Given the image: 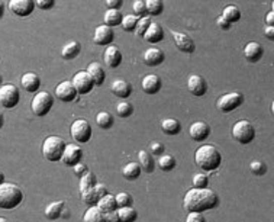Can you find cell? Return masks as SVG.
I'll return each instance as SVG.
<instances>
[{"mask_svg":"<svg viewBox=\"0 0 274 222\" xmlns=\"http://www.w3.org/2000/svg\"><path fill=\"white\" fill-rule=\"evenodd\" d=\"M219 205V196L212 189H190L184 195L183 206L189 212L203 213L205 210L215 209Z\"/></svg>","mask_w":274,"mask_h":222,"instance_id":"6da1fadb","label":"cell"},{"mask_svg":"<svg viewBox=\"0 0 274 222\" xmlns=\"http://www.w3.org/2000/svg\"><path fill=\"white\" fill-rule=\"evenodd\" d=\"M194 161L205 172H215L222 164V154L215 145L205 144L196 150Z\"/></svg>","mask_w":274,"mask_h":222,"instance_id":"7a4b0ae2","label":"cell"},{"mask_svg":"<svg viewBox=\"0 0 274 222\" xmlns=\"http://www.w3.org/2000/svg\"><path fill=\"white\" fill-rule=\"evenodd\" d=\"M23 200L22 190L13 183L0 185V209H15Z\"/></svg>","mask_w":274,"mask_h":222,"instance_id":"3957f363","label":"cell"},{"mask_svg":"<svg viewBox=\"0 0 274 222\" xmlns=\"http://www.w3.org/2000/svg\"><path fill=\"white\" fill-rule=\"evenodd\" d=\"M64 150H66V141L57 135L46 137L42 142V154L51 163L60 161L64 154Z\"/></svg>","mask_w":274,"mask_h":222,"instance_id":"277c9868","label":"cell"},{"mask_svg":"<svg viewBox=\"0 0 274 222\" xmlns=\"http://www.w3.org/2000/svg\"><path fill=\"white\" fill-rule=\"evenodd\" d=\"M232 137L234 140L238 141L240 144H250L255 138V129L250 121H245V119H241L238 122L234 124L232 127Z\"/></svg>","mask_w":274,"mask_h":222,"instance_id":"5b68a950","label":"cell"},{"mask_svg":"<svg viewBox=\"0 0 274 222\" xmlns=\"http://www.w3.org/2000/svg\"><path fill=\"white\" fill-rule=\"evenodd\" d=\"M52 106H54V97H52V94H49L48 92H38L34 96L32 103H31L32 112L39 118L48 115V112L51 110Z\"/></svg>","mask_w":274,"mask_h":222,"instance_id":"8992f818","label":"cell"},{"mask_svg":"<svg viewBox=\"0 0 274 222\" xmlns=\"http://www.w3.org/2000/svg\"><path fill=\"white\" fill-rule=\"evenodd\" d=\"M70 135H71L73 140L80 142V144L89 142L91 138V125L89 124V121H86V119H76L71 124Z\"/></svg>","mask_w":274,"mask_h":222,"instance_id":"52a82bcc","label":"cell"},{"mask_svg":"<svg viewBox=\"0 0 274 222\" xmlns=\"http://www.w3.org/2000/svg\"><path fill=\"white\" fill-rule=\"evenodd\" d=\"M21 100L19 90L15 84H2L0 86V106L6 109H13Z\"/></svg>","mask_w":274,"mask_h":222,"instance_id":"ba28073f","label":"cell"},{"mask_svg":"<svg viewBox=\"0 0 274 222\" xmlns=\"http://www.w3.org/2000/svg\"><path fill=\"white\" fill-rule=\"evenodd\" d=\"M242 103H244V96L240 92H231V93L222 94L217 99L216 106L221 112L228 114V112H232V110L238 109Z\"/></svg>","mask_w":274,"mask_h":222,"instance_id":"9c48e42d","label":"cell"},{"mask_svg":"<svg viewBox=\"0 0 274 222\" xmlns=\"http://www.w3.org/2000/svg\"><path fill=\"white\" fill-rule=\"evenodd\" d=\"M71 83H73V86H74L77 94L90 93L91 90H93V87H94V83H93L91 77L89 76V73L86 70L77 71V73L74 74Z\"/></svg>","mask_w":274,"mask_h":222,"instance_id":"30bf717a","label":"cell"},{"mask_svg":"<svg viewBox=\"0 0 274 222\" xmlns=\"http://www.w3.org/2000/svg\"><path fill=\"white\" fill-rule=\"evenodd\" d=\"M83 160V150L76 144H66V150L61 157V161L69 165V167H74L76 164L81 163Z\"/></svg>","mask_w":274,"mask_h":222,"instance_id":"8fae6325","label":"cell"},{"mask_svg":"<svg viewBox=\"0 0 274 222\" xmlns=\"http://www.w3.org/2000/svg\"><path fill=\"white\" fill-rule=\"evenodd\" d=\"M9 9L12 13H15L19 18H26L34 12L35 2L34 0H11Z\"/></svg>","mask_w":274,"mask_h":222,"instance_id":"7c38bea8","label":"cell"},{"mask_svg":"<svg viewBox=\"0 0 274 222\" xmlns=\"http://www.w3.org/2000/svg\"><path fill=\"white\" fill-rule=\"evenodd\" d=\"M56 94L61 102H66V103L76 100V97H77V92H76L73 83L69 80H64L58 84L56 87Z\"/></svg>","mask_w":274,"mask_h":222,"instance_id":"4fadbf2b","label":"cell"},{"mask_svg":"<svg viewBox=\"0 0 274 222\" xmlns=\"http://www.w3.org/2000/svg\"><path fill=\"white\" fill-rule=\"evenodd\" d=\"M115 38V32L112 28L106 26V25H99L94 29V35H93V42L96 45H109Z\"/></svg>","mask_w":274,"mask_h":222,"instance_id":"5bb4252c","label":"cell"},{"mask_svg":"<svg viewBox=\"0 0 274 222\" xmlns=\"http://www.w3.org/2000/svg\"><path fill=\"white\" fill-rule=\"evenodd\" d=\"M187 89H189V92L193 96L200 97V96H203L207 92V83H206V80L202 76L193 74V76H190L187 79Z\"/></svg>","mask_w":274,"mask_h":222,"instance_id":"9a60e30c","label":"cell"},{"mask_svg":"<svg viewBox=\"0 0 274 222\" xmlns=\"http://www.w3.org/2000/svg\"><path fill=\"white\" fill-rule=\"evenodd\" d=\"M173 39L176 42V47L179 48L183 52H187V54H192L194 49H196V45H194L193 39L189 35L183 34V32H177V31H172Z\"/></svg>","mask_w":274,"mask_h":222,"instance_id":"2e32d148","label":"cell"},{"mask_svg":"<svg viewBox=\"0 0 274 222\" xmlns=\"http://www.w3.org/2000/svg\"><path fill=\"white\" fill-rule=\"evenodd\" d=\"M189 134L194 141H205L210 135V127L203 122V121H197L193 122L189 128Z\"/></svg>","mask_w":274,"mask_h":222,"instance_id":"e0dca14e","label":"cell"},{"mask_svg":"<svg viewBox=\"0 0 274 222\" xmlns=\"http://www.w3.org/2000/svg\"><path fill=\"white\" fill-rule=\"evenodd\" d=\"M141 86H142V90H144L145 93L155 94L161 90L162 83H161V79L157 74H147V76L142 79Z\"/></svg>","mask_w":274,"mask_h":222,"instance_id":"ac0fdd59","label":"cell"},{"mask_svg":"<svg viewBox=\"0 0 274 222\" xmlns=\"http://www.w3.org/2000/svg\"><path fill=\"white\" fill-rule=\"evenodd\" d=\"M104 63L111 67V69H116L121 66L122 63V52L119 51V48L116 45H109V47L104 49Z\"/></svg>","mask_w":274,"mask_h":222,"instance_id":"d6986e66","label":"cell"},{"mask_svg":"<svg viewBox=\"0 0 274 222\" xmlns=\"http://www.w3.org/2000/svg\"><path fill=\"white\" fill-rule=\"evenodd\" d=\"M166 56L164 52L161 51L160 48H148L145 52H144V63L149 66V67H157L164 63Z\"/></svg>","mask_w":274,"mask_h":222,"instance_id":"ffe728a7","label":"cell"},{"mask_svg":"<svg viewBox=\"0 0 274 222\" xmlns=\"http://www.w3.org/2000/svg\"><path fill=\"white\" fill-rule=\"evenodd\" d=\"M264 54V49L261 47V44H258V42H255V41H251V42H248L245 48H244V56H245V59L248 60L250 63H258L261 57H263Z\"/></svg>","mask_w":274,"mask_h":222,"instance_id":"44dd1931","label":"cell"},{"mask_svg":"<svg viewBox=\"0 0 274 222\" xmlns=\"http://www.w3.org/2000/svg\"><path fill=\"white\" fill-rule=\"evenodd\" d=\"M21 84H22V87L26 92L36 93L39 86H41V80H39V77L35 73H25L22 76V79H21Z\"/></svg>","mask_w":274,"mask_h":222,"instance_id":"7402d4cb","label":"cell"},{"mask_svg":"<svg viewBox=\"0 0 274 222\" xmlns=\"http://www.w3.org/2000/svg\"><path fill=\"white\" fill-rule=\"evenodd\" d=\"M96 206L99 208L100 212H103L104 215H107V213H114L118 209V205H116V200H115L114 195H111V193H106L103 198H100L97 200V203H96Z\"/></svg>","mask_w":274,"mask_h":222,"instance_id":"603a6c76","label":"cell"},{"mask_svg":"<svg viewBox=\"0 0 274 222\" xmlns=\"http://www.w3.org/2000/svg\"><path fill=\"white\" fill-rule=\"evenodd\" d=\"M86 71L89 73L94 86H102L104 80H106V73H104L103 67L99 63H90Z\"/></svg>","mask_w":274,"mask_h":222,"instance_id":"cb8c5ba5","label":"cell"},{"mask_svg":"<svg viewBox=\"0 0 274 222\" xmlns=\"http://www.w3.org/2000/svg\"><path fill=\"white\" fill-rule=\"evenodd\" d=\"M144 39H145L147 42H149V44H158V42H161V41L164 39V31H162V28H161L158 24L151 22L148 31H147L145 35H144Z\"/></svg>","mask_w":274,"mask_h":222,"instance_id":"d4e9b609","label":"cell"},{"mask_svg":"<svg viewBox=\"0 0 274 222\" xmlns=\"http://www.w3.org/2000/svg\"><path fill=\"white\" fill-rule=\"evenodd\" d=\"M112 93L121 99H126L132 94V84L126 80H115L112 83Z\"/></svg>","mask_w":274,"mask_h":222,"instance_id":"484cf974","label":"cell"},{"mask_svg":"<svg viewBox=\"0 0 274 222\" xmlns=\"http://www.w3.org/2000/svg\"><path fill=\"white\" fill-rule=\"evenodd\" d=\"M64 206H66V202H64V200L51 202L45 208V216L48 219H51V221L61 218V212L64 209Z\"/></svg>","mask_w":274,"mask_h":222,"instance_id":"4316f807","label":"cell"},{"mask_svg":"<svg viewBox=\"0 0 274 222\" xmlns=\"http://www.w3.org/2000/svg\"><path fill=\"white\" fill-rule=\"evenodd\" d=\"M138 218V212L132 206L118 208L116 209V219L119 222H135Z\"/></svg>","mask_w":274,"mask_h":222,"instance_id":"83f0119b","label":"cell"},{"mask_svg":"<svg viewBox=\"0 0 274 222\" xmlns=\"http://www.w3.org/2000/svg\"><path fill=\"white\" fill-rule=\"evenodd\" d=\"M161 129L164 134L167 135H177L180 131H182V124L180 121L177 119H173V118H167L161 122Z\"/></svg>","mask_w":274,"mask_h":222,"instance_id":"f1b7e54d","label":"cell"},{"mask_svg":"<svg viewBox=\"0 0 274 222\" xmlns=\"http://www.w3.org/2000/svg\"><path fill=\"white\" fill-rule=\"evenodd\" d=\"M138 158H139V165H141V169L145 172V173H152L154 172V169H155V163H154V160H152V155L147 152L145 150H141V151L138 152Z\"/></svg>","mask_w":274,"mask_h":222,"instance_id":"f546056e","label":"cell"},{"mask_svg":"<svg viewBox=\"0 0 274 222\" xmlns=\"http://www.w3.org/2000/svg\"><path fill=\"white\" fill-rule=\"evenodd\" d=\"M81 51V45L77 41H71L69 44H66L61 49V57L64 60H74Z\"/></svg>","mask_w":274,"mask_h":222,"instance_id":"4dcf8cb0","label":"cell"},{"mask_svg":"<svg viewBox=\"0 0 274 222\" xmlns=\"http://www.w3.org/2000/svg\"><path fill=\"white\" fill-rule=\"evenodd\" d=\"M106 215L99 210V208L94 206H89V209L84 212L83 215V222H106Z\"/></svg>","mask_w":274,"mask_h":222,"instance_id":"1f68e13d","label":"cell"},{"mask_svg":"<svg viewBox=\"0 0 274 222\" xmlns=\"http://www.w3.org/2000/svg\"><path fill=\"white\" fill-rule=\"evenodd\" d=\"M225 21H228L229 24H235L241 19V11L235 6V5H229L227 6L224 11H222V15H221Z\"/></svg>","mask_w":274,"mask_h":222,"instance_id":"d6a6232c","label":"cell"},{"mask_svg":"<svg viewBox=\"0 0 274 222\" xmlns=\"http://www.w3.org/2000/svg\"><path fill=\"white\" fill-rule=\"evenodd\" d=\"M122 18H124V15L119 11H106V13H104V25L114 29V26L121 25Z\"/></svg>","mask_w":274,"mask_h":222,"instance_id":"836d02e7","label":"cell"},{"mask_svg":"<svg viewBox=\"0 0 274 222\" xmlns=\"http://www.w3.org/2000/svg\"><path fill=\"white\" fill-rule=\"evenodd\" d=\"M122 175L125 177L126 180H137L139 175H141V165L138 163H129L126 164L122 170Z\"/></svg>","mask_w":274,"mask_h":222,"instance_id":"e575fe53","label":"cell"},{"mask_svg":"<svg viewBox=\"0 0 274 222\" xmlns=\"http://www.w3.org/2000/svg\"><path fill=\"white\" fill-rule=\"evenodd\" d=\"M114 117H112L109 112H106V110H102V112H99V114L96 115V124L102 129L112 128V127H114Z\"/></svg>","mask_w":274,"mask_h":222,"instance_id":"d590c367","label":"cell"},{"mask_svg":"<svg viewBox=\"0 0 274 222\" xmlns=\"http://www.w3.org/2000/svg\"><path fill=\"white\" fill-rule=\"evenodd\" d=\"M96 176L91 172H87L84 176L80 177V193H84L87 190H91L93 187L96 186Z\"/></svg>","mask_w":274,"mask_h":222,"instance_id":"8d00e7d4","label":"cell"},{"mask_svg":"<svg viewBox=\"0 0 274 222\" xmlns=\"http://www.w3.org/2000/svg\"><path fill=\"white\" fill-rule=\"evenodd\" d=\"M138 21H139V18L135 16V15H125V16L122 18L121 26H122V29L126 31V32H134V31L137 29Z\"/></svg>","mask_w":274,"mask_h":222,"instance_id":"74e56055","label":"cell"},{"mask_svg":"<svg viewBox=\"0 0 274 222\" xmlns=\"http://www.w3.org/2000/svg\"><path fill=\"white\" fill-rule=\"evenodd\" d=\"M158 167H160L162 172H172L173 169L176 167V160L173 155H169V154H162L158 158Z\"/></svg>","mask_w":274,"mask_h":222,"instance_id":"f35d334b","label":"cell"},{"mask_svg":"<svg viewBox=\"0 0 274 222\" xmlns=\"http://www.w3.org/2000/svg\"><path fill=\"white\" fill-rule=\"evenodd\" d=\"M147 3V13L151 16H158L164 11V5L161 0H145Z\"/></svg>","mask_w":274,"mask_h":222,"instance_id":"ab89813d","label":"cell"},{"mask_svg":"<svg viewBox=\"0 0 274 222\" xmlns=\"http://www.w3.org/2000/svg\"><path fill=\"white\" fill-rule=\"evenodd\" d=\"M116 114H118V117L121 118L131 117V115L134 114V106L131 105L129 102L122 100V102H119V103L116 105Z\"/></svg>","mask_w":274,"mask_h":222,"instance_id":"60d3db41","label":"cell"},{"mask_svg":"<svg viewBox=\"0 0 274 222\" xmlns=\"http://www.w3.org/2000/svg\"><path fill=\"white\" fill-rule=\"evenodd\" d=\"M149 25H151V18L149 16H144V18H139L137 25V29H135V34L139 38H144L145 32L148 31Z\"/></svg>","mask_w":274,"mask_h":222,"instance_id":"b9f144b4","label":"cell"},{"mask_svg":"<svg viewBox=\"0 0 274 222\" xmlns=\"http://www.w3.org/2000/svg\"><path fill=\"white\" fill-rule=\"evenodd\" d=\"M115 200H116V205L118 208H125V206H131L132 205V196L126 192H121L115 196Z\"/></svg>","mask_w":274,"mask_h":222,"instance_id":"7bdbcfd3","label":"cell"},{"mask_svg":"<svg viewBox=\"0 0 274 222\" xmlns=\"http://www.w3.org/2000/svg\"><path fill=\"white\" fill-rule=\"evenodd\" d=\"M192 183H193L194 189H206L209 185V177L203 173H197L193 176Z\"/></svg>","mask_w":274,"mask_h":222,"instance_id":"ee69618b","label":"cell"},{"mask_svg":"<svg viewBox=\"0 0 274 222\" xmlns=\"http://www.w3.org/2000/svg\"><path fill=\"white\" fill-rule=\"evenodd\" d=\"M132 9H134V12H135V16H139V18H144V16L148 15V13H147V3H145V0H137V2H134Z\"/></svg>","mask_w":274,"mask_h":222,"instance_id":"f6af8a7d","label":"cell"},{"mask_svg":"<svg viewBox=\"0 0 274 222\" xmlns=\"http://www.w3.org/2000/svg\"><path fill=\"white\" fill-rule=\"evenodd\" d=\"M80 195L83 203H86L87 206H94V205L97 203V200H99L93 189H91V190H87V192H84V193H80Z\"/></svg>","mask_w":274,"mask_h":222,"instance_id":"bcb514c9","label":"cell"},{"mask_svg":"<svg viewBox=\"0 0 274 222\" xmlns=\"http://www.w3.org/2000/svg\"><path fill=\"white\" fill-rule=\"evenodd\" d=\"M250 169H251L252 173L257 176H263L265 175V172H267V165H265L263 161H258V160H254V161L250 164Z\"/></svg>","mask_w":274,"mask_h":222,"instance_id":"7dc6e473","label":"cell"},{"mask_svg":"<svg viewBox=\"0 0 274 222\" xmlns=\"http://www.w3.org/2000/svg\"><path fill=\"white\" fill-rule=\"evenodd\" d=\"M54 5H56V2H54V0H36V2H35V6H36V8H39L41 11L52 9V8H54Z\"/></svg>","mask_w":274,"mask_h":222,"instance_id":"c3c4849f","label":"cell"},{"mask_svg":"<svg viewBox=\"0 0 274 222\" xmlns=\"http://www.w3.org/2000/svg\"><path fill=\"white\" fill-rule=\"evenodd\" d=\"M186 222H206L205 216L199 212H189Z\"/></svg>","mask_w":274,"mask_h":222,"instance_id":"681fc988","label":"cell"},{"mask_svg":"<svg viewBox=\"0 0 274 222\" xmlns=\"http://www.w3.org/2000/svg\"><path fill=\"white\" fill-rule=\"evenodd\" d=\"M87 172H89V167H87L84 163L76 164V165L73 167V173H74L76 176H79V177L84 176Z\"/></svg>","mask_w":274,"mask_h":222,"instance_id":"f907efd6","label":"cell"},{"mask_svg":"<svg viewBox=\"0 0 274 222\" xmlns=\"http://www.w3.org/2000/svg\"><path fill=\"white\" fill-rule=\"evenodd\" d=\"M122 8V0H106L107 11H119Z\"/></svg>","mask_w":274,"mask_h":222,"instance_id":"816d5d0a","label":"cell"},{"mask_svg":"<svg viewBox=\"0 0 274 222\" xmlns=\"http://www.w3.org/2000/svg\"><path fill=\"white\" fill-rule=\"evenodd\" d=\"M93 190H94L97 199L103 198V196L107 193V187H106V185H103V183H96V186L93 187Z\"/></svg>","mask_w":274,"mask_h":222,"instance_id":"f5cc1de1","label":"cell"},{"mask_svg":"<svg viewBox=\"0 0 274 222\" xmlns=\"http://www.w3.org/2000/svg\"><path fill=\"white\" fill-rule=\"evenodd\" d=\"M151 151L154 155H162L164 151H166V148H164V145L160 144V142H152L151 144Z\"/></svg>","mask_w":274,"mask_h":222,"instance_id":"db71d44e","label":"cell"},{"mask_svg":"<svg viewBox=\"0 0 274 222\" xmlns=\"http://www.w3.org/2000/svg\"><path fill=\"white\" fill-rule=\"evenodd\" d=\"M216 24H217V26H219L221 29H224V31H228L229 28H231V24H229L228 21H225L222 16H217Z\"/></svg>","mask_w":274,"mask_h":222,"instance_id":"11a10c76","label":"cell"},{"mask_svg":"<svg viewBox=\"0 0 274 222\" xmlns=\"http://www.w3.org/2000/svg\"><path fill=\"white\" fill-rule=\"evenodd\" d=\"M264 35H265V38H268L270 41H273L274 39V26H265V28H264Z\"/></svg>","mask_w":274,"mask_h":222,"instance_id":"9f6ffc18","label":"cell"},{"mask_svg":"<svg viewBox=\"0 0 274 222\" xmlns=\"http://www.w3.org/2000/svg\"><path fill=\"white\" fill-rule=\"evenodd\" d=\"M265 24H267V26H273L274 25V12L273 11H270V12L265 15Z\"/></svg>","mask_w":274,"mask_h":222,"instance_id":"6f0895ef","label":"cell"},{"mask_svg":"<svg viewBox=\"0 0 274 222\" xmlns=\"http://www.w3.org/2000/svg\"><path fill=\"white\" fill-rule=\"evenodd\" d=\"M69 216H70L69 209H67V208L64 206V209H63V212H61V218H69Z\"/></svg>","mask_w":274,"mask_h":222,"instance_id":"680465c9","label":"cell"},{"mask_svg":"<svg viewBox=\"0 0 274 222\" xmlns=\"http://www.w3.org/2000/svg\"><path fill=\"white\" fill-rule=\"evenodd\" d=\"M3 15H5V5L3 2H0V19L3 18Z\"/></svg>","mask_w":274,"mask_h":222,"instance_id":"91938a15","label":"cell"},{"mask_svg":"<svg viewBox=\"0 0 274 222\" xmlns=\"http://www.w3.org/2000/svg\"><path fill=\"white\" fill-rule=\"evenodd\" d=\"M3 125H5V117L0 114V129H2V127H3Z\"/></svg>","mask_w":274,"mask_h":222,"instance_id":"94428289","label":"cell"},{"mask_svg":"<svg viewBox=\"0 0 274 222\" xmlns=\"http://www.w3.org/2000/svg\"><path fill=\"white\" fill-rule=\"evenodd\" d=\"M2 183H5V175H3V172L0 170V185Z\"/></svg>","mask_w":274,"mask_h":222,"instance_id":"6125c7cd","label":"cell"},{"mask_svg":"<svg viewBox=\"0 0 274 222\" xmlns=\"http://www.w3.org/2000/svg\"><path fill=\"white\" fill-rule=\"evenodd\" d=\"M0 222H8V219H6V218H2V216H0Z\"/></svg>","mask_w":274,"mask_h":222,"instance_id":"be15d7a7","label":"cell"},{"mask_svg":"<svg viewBox=\"0 0 274 222\" xmlns=\"http://www.w3.org/2000/svg\"><path fill=\"white\" fill-rule=\"evenodd\" d=\"M2 83H3V79H2V76H0V84H2Z\"/></svg>","mask_w":274,"mask_h":222,"instance_id":"e7e4bbea","label":"cell"},{"mask_svg":"<svg viewBox=\"0 0 274 222\" xmlns=\"http://www.w3.org/2000/svg\"><path fill=\"white\" fill-rule=\"evenodd\" d=\"M106 222H119L118 219H115V221H106Z\"/></svg>","mask_w":274,"mask_h":222,"instance_id":"03108f58","label":"cell"}]
</instances>
